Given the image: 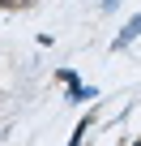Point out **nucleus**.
<instances>
[{
	"label": "nucleus",
	"instance_id": "1",
	"mask_svg": "<svg viewBox=\"0 0 141 146\" xmlns=\"http://www.w3.org/2000/svg\"><path fill=\"white\" fill-rule=\"evenodd\" d=\"M132 39H141V17H132V22H128V26L115 35V52H120V47H128Z\"/></svg>",
	"mask_w": 141,
	"mask_h": 146
},
{
	"label": "nucleus",
	"instance_id": "2",
	"mask_svg": "<svg viewBox=\"0 0 141 146\" xmlns=\"http://www.w3.org/2000/svg\"><path fill=\"white\" fill-rule=\"evenodd\" d=\"M68 99H94V86H81V82H68Z\"/></svg>",
	"mask_w": 141,
	"mask_h": 146
},
{
	"label": "nucleus",
	"instance_id": "3",
	"mask_svg": "<svg viewBox=\"0 0 141 146\" xmlns=\"http://www.w3.org/2000/svg\"><path fill=\"white\" fill-rule=\"evenodd\" d=\"M115 5H120V0H103V9H115Z\"/></svg>",
	"mask_w": 141,
	"mask_h": 146
}]
</instances>
